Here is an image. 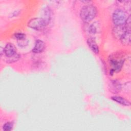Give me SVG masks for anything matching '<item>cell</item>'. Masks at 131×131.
<instances>
[{
	"mask_svg": "<svg viewBox=\"0 0 131 131\" xmlns=\"http://www.w3.org/2000/svg\"><path fill=\"white\" fill-rule=\"evenodd\" d=\"M97 14V8L92 4L83 6L80 11V17L83 22L90 23L95 18Z\"/></svg>",
	"mask_w": 131,
	"mask_h": 131,
	"instance_id": "cell-1",
	"label": "cell"
},
{
	"mask_svg": "<svg viewBox=\"0 0 131 131\" xmlns=\"http://www.w3.org/2000/svg\"><path fill=\"white\" fill-rule=\"evenodd\" d=\"M125 61V57L123 54L114 53L111 55L108 58V62L112 69L115 72H119L121 71Z\"/></svg>",
	"mask_w": 131,
	"mask_h": 131,
	"instance_id": "cell-2",
	"label": "cell"
},
{
	"mask_svg": "<svg viewBox=\"0 0 131 131\" xmlns=\"http://www.w3.org/2000/svg\"><path fill=\"white\" fill-rule=\"evenodd\" d=\"M128 16L124 10L117 9L113 13L112 20L115 26L123 25L125 24Z\"/></svg>",
	"mask_w": 131,
	"mask_h": 131,
	"instance_id": "cell-3",
	"label": "cell"
},
{
	"mask_svg": "<svg viewBox=\"0 0 131 131\" xmlns=\"http://www.w3.org/2000/svg\"><path fill=\"white\" fill-rule=\"evenodd\" d=\"M28 26L35 30H40L48 25L43 18L35 17L31 19L27 24Z\"/></svg>",
	"mask_w": 131,
	"mask_h": 131,
	"instance_id": "cell-4",
	"label": "cell"
},
{
	"mask_svg": "<svg viewBox=\"0 0 131 131\" xmlns=\"http://www.w3.org/2000/svg\"><path fill=\"white\" fill-rule=\"evenodd\" d=\"M122 86L120 82L117 80H112L108 83V90L109 91L114 94L119 93L122 90Z\"/></svg>",
	"mask_w": 131,
	"mask_h": 131,
	"instance_id": "cell-5",
	"label": "cell"
},
{
	"mask_svg": "<svg viewBox=\"0 0 131 131\" xmlns=\"http://www.w3.org/2000/svg\"><path fill=\"white\" fill-rule=\"evenodd\" d=\"M126 31H130V30H128L125 27V25L121 26H115L112 30V34L114 37L119 39L121 36Z\"/></svg>",
	"mask_w": 131,
	"mask_h": 131,
	"instance_id": "cell-6",
	"label": "cell"
},
{
	"mask_svg": "<svg viewBox=\"0 0 131 131\" xmlns=\"http://www.w3.org/2000/svg\"><path fill=\"white\" fill-rule=\"evenodd\" d=\"M3 52L7 58L11 57L17 54L15 46L11 42H8L4 48Z\"/></svg>",
	"mask_w": 131,
	"mask_h": 131,
	"instance_id": "cell-7",
	"label": "cell"
},
{
	"mask_svg": "<svg viewBox=\"0 0 131 131\" xmlns=\"http://www.w3.org/2000/svg\"><path fill=\"white\" fill-rule=\"evenodd\" d=\"M45 48V43L41 39H37L35 40L32 51L35 54L40 53L42 52Z\"/></svg>",
	"mask_w": 131,
	"mask_h": 131,
	"instance_id": "cell-8",
	"label": "cell"
},
{
	"mask_svg": "<svg viewBox=\"0 0 131 131\" xmlns=\"http://www.w3.org/2000/svg\"><path fill=\"white\" fill-rule=\"evenodd\" d=\"M86 42L89 48L93 53L97 54H99V48L94 38L92 37L88 38L86 40Z\"/></svg>",
	"mask_w": 131,
	"mask_h": 131,
	"instance_id": "cell-9",
	"label": "cell"
},
{
	"mask_svg": "<svg viewBox=\"0 0 131 131\" xmlns=\"http://www.w3.org/2000/svg\"><path fill=\"white\" fill-rule=\"evenodd\" d=\"M111 99L114 101L119 103L123 106H129L130 105V102L127 100L120 96H113L111 97Z\"/></svg>",
	"mask_w": 131,
	"mask_h": 131,
	"instance_id": "cell-10",
	"label": "cell"
},
{
	"mask_svg": "<svg viewBox=\"0 0 131 131\" xmlns=\"http://www.w3.org/2000/svg\"><path fill=\"white\" fill-rule=\"evenodd\" d=\"M119 39L122 45L129 46L130 43V31H126Z\"/></svg>",
	"mask_w": 131,
	"mask_h": 131,
	"instance_id": "cell-11",
	"label": "cell"
},
{
	"mask_svg": "<svg viewBox=\"0 0 131 131\" xmlns=\"http://www.w3.org/2000/svg\"><path fill=\"white\" fill-rule=\"evenodd\" d=\"M43 15H44V17L42 18L44 19V20L46 21V23L48 25L52 17V11L50 7H46L44 9Z\"/></svg>",
	"mask_w": 131,
	"mask_h": 131,
	"instance_id": "cell-12",
	"label": "cell"
},
{
	"mask_svg": "<svg viewBox=\"0 0 131 131\" xmlns=\"http://www.w3.org/2000/svg\"><path fill=\"white\" fill-rule=\"evenodd\" d=\"M100 29V25L98 24V22H94L88 28L89 32L91 34H95L99 32V30Z\"/></svg>",
	"mask_w": 131,
	"mask_h": 131,
	"instance_id": "cell-13",
	"label": "cell"
},
{
	"mask_svg": "<svg viewBox=\"0 0 131 131\" xmlns=\"http://www.w3.org/2000/svg\"><path fill=\"white\" fill-rule=\"evenodd\" d=\"M14 124L12 122H6L3 125V130L5 131H10L13 129Z\"/></svg>",
	"mask_w": 131,
	"mask_h": 131,
	"instance_id": "cell-14",
	"label": "cell"
},
{
	"mask_svg": "<svg viewBox=\"0 0 131 131\" xmlns=\"http://www.w3.org/2000/svg\"><path fill=\"white\" fill-rule=\"evenodd\" d=\"M14 37L18 41L26 39V35L22 32H16L14 34Z\"/></svg>",
	"mask_w": 131,
	"mask_h": 131,
	"instance_id": "cell-15",
	"label": "cell"
},
{
	"mask_svg": "<svg viewBox=\"0 0 131 131\" xmlns=\"http://www.w3.org/2000/svg\"><path fill=\"white\" fill-rule=\"evenodd\" d=\"M19 58H20V55L18 54H16L15 55L11 57L7 58L8 59L7 60V61L8 63H13L17 61L19 59Z\"/></svg>",
	"mask_w": 131,
	"mask_h": 131,
	"instance_id": "cell-16",
	"label": "cell"
},
{
	"mask_svg": "<svg viewBox=\"0 0 131 131\" xmlns=\"http://www.w3.org/2000/svg\"><path fill=\"white\" fill-rule=\"evenodd\" d=\"M28 43H29V41L26 39L21 40H18L17 41V44H18V46H19L20 47H22V48L27 46L28 45Z\"/></svg>",
	"mask_w": 131,
	"mask_h": 131,
	"instance_id": "cell-17",
	"label": "cell"
},
{
	"mask_svg": "<svg viewBox=\"0 0 131 131\" xmlns=\"http://www.w3.org/2000/svg\"><path fill=\"white\" fill-rule=\"evenodd\" d=\"M19 14V12L18 11H15V12H13L11 13V15H10V16L11 17H15V16H16L17 15H18Z\"/></svg>",
	"mask_w": 131,
	"mask_h": 131,
	"instance_id": "cell-18",
	"label": "cell"
}]
</instances>
